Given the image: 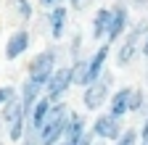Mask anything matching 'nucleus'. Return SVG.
Listing matches in <instances>:
<instances>
[{
  "mask_svg": "<svg viewBox=\"0 0 148 145\" xmlns=\"http://www.w3.org/2000/svg\"><path fill=\"white\" fill-rule=\"evenodd\" d=\"M148 34V16L132 21L130 29L124 32V37L111 48V58H114V66L116 69H130L138 58H140V42Z\"/></svg>",
  "mask_w": 148,
  "mask_h": 145,
  "instance_id": "1",
  "label": "nucleus"
},
{
  "mask_svg": "<svg viewBox=\"0 0 148 145\" xmlns=\"http://www.w3.org/2000/svg\"><path fill=\"white\" fill-rule=\"evenodd\" d=\"M61 63H64V48L56 45V42H48L40 53H34V56L29 58L24 77L32 79L34 84H40V87L45 90V82L50 79V74H53Z\"/></svg>",
  "mask_w": 148,
  "mask_h": 145,
  "instance_id": "2",
  "label": "nucleus"
},
{
  "mask_svg": "<svg viewBox=\"0 0 148 145\" xmlns=\"http://www.w3.org/2000/svg\"><path fill=\"white\" fill-rule=\"evenodd\" d=\"M114 87H116V74H114V69H106L103 74L82 87V95H79V111L85 114H98V111H106V103H108V95L114 93Z\"/></svg>",
  "mask_w": 148,
  "mask_h": 145,
  "instance_id": "3",
  "label": "nucleus"
},
{
  "mask_svg": "<svg viewBox=\"0 0 148 145\" xmlns=\"http://www.w3.org/2000/svg\"><path fill=\"white\" fill-rule=\"evenodd\" d=\"M69 111H71V106L66 100H56L50 106V116L45 119V124L37 132V145H58V140L64 137V127H66Z\"/></svg>",
  "mask_w": 148,
  "mask_h": 145,
  "instance_id": "4",
  "label": "nucleus"
},
{
  "mask_svg": "<svg viewBox=\"0 0 148 145\" xmlns=\"http://www.w3.org/2000/svg\"><path fill=\"white\" fill-rule=\"evenodd\" d=\"M124 127H127V119H116V116H111L108 111H98L95 116H92V121H87V132L95 137L98 142L111 145L122 135Z\"/></svg>",
  "mask_w": 148,
  "mask_h": 145,
  "instance_id": "5",
  "label": "nucleus"
},
{
  "mask_svg": "<svg viewBox=\"0 0 148 145\" xmlns=\"http://www.w3.org/2000/svg\"><path fill=\"white\" fill-rule=\"evenodd\" d=\"M69 24H71V11L69 5H56L50 11H45V19H42V27H45V34L48 40L56 42V45H64L66 34H69Z\"/></svg>",
  "mask_w": 148,
  "mask_h": 145,
  "instance_id": "6",
  "label": "nucleus"
},
{
  "mask_svg": "<svg viewBox=\"0 0 148 145\" xmlns=\"http://www.w3.org/2000/svg\"><path fill=\"white\" fill-rule=\"evenodd\" d=\"M111 21H108V32H106V45L114 48L122 37H124V32L130 29V24H132V11H130L122 0H116V3H111Z\"/></svg>",
  "mask_w": 148,
  "mask_h": 145,
  "instance_id": "7",
  "label": "nucleus"
},
{
  "mask_svg": "<svg viewBox=\"0 0 148 145\" xmlns=\"http://www.w3.org/2000/svg\"><path fill=\"white\" fill-rule=\"evenodd\" d=\"M74 90V79H71V66L69 63H61L58 69L50 74V79L45 82V90H42V95L48 100H66V95Z\"/></svg>",
  "mask_w": 148,
  "mask_h": 145,
  "instance_id": "8",
  "label": "nucleus"
},
{
  "mask_svg": "<svg viewBox=\"0 0 148 145\" xmlns=\"http://www.w3.org/2000/svg\"><path fill=\"white\" fill-rule=\"evenodd\" d=\"M29 48H32V32H29V27H16L8 34L5 45H3V58L8 63L21 61L27 53H29Z\"/></svg>",
  "mask_w": 148,
  "mask_h": 145,
  "instance_id": "9",
  "label": "nucleus"
},
{
  "mask_svg": "<svg viewBox=\"0 0 148 145\" xmlns=\"http://www.w3.org/2000/svg\"><path fill=\"white\" fill-rule=\"evenodd\" d=\"M108 61H111V45L101 42V45L85 58V79H82V87H87V84L95 82L103 71L108 69Z\"/></svg>",
  "mask_w": 148,
  "mask_h": 145,
  "instance_id": "10",
  "label": "nucleus"
},
{
  "mask_svg": "<svg viewBox=\"0 0 148 145\" xmlns=\"http://www.w3.org/2000/svg\"><path fill=\"white\" fill-rule=\"evenodd\" d=\"M130 95H132V84H119L114 87V93L108 95L106 111L116 119H127L130 116Z\"/></svg>",
  "mask_w": 148,
  "mask_h": 145,
  "instance_id": "11",
  "label": "nucleus"
},
{
  "mask_svg": "<svg viewBox=\"0 0 148 145\" xmlns=\"http://www.w3.org/2000/svg\"><path fill=\"white\" fill-rule=\"evenodd\" d=\"M108 21H111V8L108 5H98L95 13L90 19V40L92 42H103L106 40V32H108Z\"/></svg>",
  "mask_w": 148,
  "mask_h": 145,
  "instance_id": "12",
  "label": "nucleus"
},
{
  "mask_svg": "<svg viewBox=\"0 0 148 145\" xmlns=\"http://www.w3.org/2000/svg\"><path fill=\"white\" fill-rule=\"evenodd\" d=\"M50 106H53V100H48L45 95L37 100L32 108H29V114H27V129H32V132H40V127L45 124V119L50 116Z\"/></svg>",
  "mask_w": 148,
  "mask_h": 145,
  "instance_id": "13",
  "label": "nucleus"
},
{
  "mask_svg": "<svg viewBox=\"0 0 148 145\" xmlns=\"http://www.w3.org/2000/svg\"><path fill=\"white\" fill-rule=\"evenodd\" d=\"M61 48H64V58H66V63L85 58V37H82V32H79V29L69 32Z\"/></svg>",
  "mask_w": 148,
  "mask_h": 145,
  "instance_id": "14",
  "label": "nucleus"
},
{
  "mask_svg": "<svg viewBox=\"0 0 148 145\" xmlns=\"http://www.w3.org/2000/svg\"><path fill=\"white\" fill-rule=\"evenodd\" d=\"M16 87H18V100H21V106L27 108V111H29V108H32L37 100H40V98H42V87H40V84H34V82L27 79V77L21 79V84H16Z\"/></svg>",
  "mask_w": 148,
  "mask_h": 145,
  "instance_id": "15",
  "label": "nucleus"
},
{
  "mask_svg": "<svg viewBox=\"0 0 148 145\" xmlns=\"http://www.w3.org/2000/svg\"><path fill=\"white\" fill-rule=\"evenodd\" d=\"M11 13L18 21V27H27L34 19V5H32V0H11Z\"/></svg>",
  "mask_w": 148,
  "mask_h": 145,
  "instance_id": "16",
  "label": "nucleus"
},
{
  "mask_svg": "<svg viewBox=\"0 0 148 145\" xmlns=\"http://www.w3.org/2000/svg\"><path fill=\"white\" fill-rule=\"evenodd\" d=\"M27 114H29V111L18 114L13 121L5 124V140H8V142H13V145L21 142V137H24V132H27Z\"/></svg>",
  "mask_w": 148,
  "mask_h": 145,
  "instance_id": "17",
  "label": "nucleus"
},
{
  "mask_svg": "<svg viewBox=\"0 0 148 145\" xmlns=\"http://www.w3.org/2000/svg\"><path fill=\"white\" fill-rule=\"evenodd\" d=\"M111 145H138V127H124L122 135L111 142Z\"/></svg>",
  "mask_w": 148,
  "mask_h": 145,
  "instance_id": "18",
  "label": "nucleus"
},
{
  "mask_svg": "<svg viewBox=\"0 0 148 145\" xmlns=\"http://www.w3.org/2000/svg\"><path fill=\"white\" fill-rule=\"evenodd\" d=\"M13 98H18V87L16 84H0V108L5 103H11Z\"/></svg>",
  "mask_w": 148,
  "mask_h": 145,
  "instance_id": "19",
  "label": "nucleus"
},
{
  "mask_svg": "<svg viewBox=\"0 0 148 145\" xmlns=\"http://www.w3.org/2000/svg\"><path fill=\"white\" fill-rule=\"evenodd\" d=\"M95 0H66V5H69V11L71 13H85Z\"/></svg>",
  "mask_w": 148,
  "mask_h": 145,
  "instance_id": "20",
  "label": "nucleus"
},
{
  "mask_svg": "<svg viewBox=\"0 0 148 145\" xmlns=\"http://www.w3.org/2000/svg\"><path fill=\"white\" fill-rule=\"evenodd\" d=\"M130 11H148V0H122Z\"/></svg>",
  "mask_w": 148,
  "mask_h": 145,
  "instance_id": "21",
  "label": "nucleus"
},
{
  "mask_svg": "<svg viewBox=\"0 0 148 145\" xmlns=\"http://www.w3.org/2000/svg\"><path fill=\"white\" fill-rule=\"evenodd\" d=\"M66 0H37V5H40L42 11H50V8H56V5H64Z\"/></svg>",
  "mask_w": 148,
  "mask_h": 145,
  "instance_id": "22",
  "label": "nucleus"
},
{
  "mask_svg": "<svg viewBox=\"0 0 148 145\" xmlns=\"http://www.w3.org/2000/svg\"><path fill=\"white\" fill-rule=\"evenodd\" d=\"M18 145H37V132L27 129V132H24V137H21V142H18Z\"/></svg>",
  "mask_w": 148,
  "mask_h": 145,
  "instance_id": "23",
  "label": "nucleus"
},
{
  "mask_svg": "<svg viewBox=\"0 0 148 145\" xmlns=\"http://www.w3.org/2000/svg\"><path fill=\"white\" fill-rule=\"evenodd\" d=\"M140 58H148V34H145L143 42H140Z\"/></svg>",
  "mask_w": 148,
  "mask_h": 145,
  "instance_id": "24",
  "label": "nucleus"
},
{
  "mask_svg": "<svg viewBox=\"0 0 148 145\" xmlns=\"http://www.w3.org/2000/svg\"><path fill=\"white\" fill-rule=\"evenodd\" d=\"M5 140V124H3V119H0V142Z\"/></svg>",
  "mask_w": 148,
  "mask_h": 145,
  "instance_id": "25",
  "label": "nucleus"
},
{
  "mask_svg": "<svg viewBox=\"0 0 148 145\" xmlns=\"http://www.w3.org/2000/svg\"><path fill=\"white\" fill-rule=\"evenodd\" d=\"M58 145H74V142H69V140H58Z\"/></svg>",
  "mask_w": 148,
  "mask_h": 145,
  "instance_id": "26",
  "label": "nucleus"
},
{
  "mask_svg": "<svg viewBox=\"0 0 148 145\" xmlns=\"http://www.w3.org/2000/svg\"><path fill=\"white\" fill-rule=\"evenodd\" d=\"M145 79H148V58H145Z\"/></svg>",
  "mask_w": 148,
  "mask_h": 145,
  "instance_id": "27",
  "label": "nucleus"
},
{
  "mask_svg": "<svg viewBox=\"0 0 148 145\" xmlns=\"http://www.w3.org/2000/svg\"><path fill=\"white\" fill-rule=\"evenodd\" d=\"M145 90H148V79H145Z\"/></svg>",
  "mask_w": 148,
  "mask_h": 145,
  "instance_id": "28",
  "label": "nucleus"
},
{
  "mask_svg": "<svg viewBox=\"0 0 148 145\" xmlns=\"http://www.w3.org/2000/svg\"><path fill=\"white\" fill-rule=\"evenodd\" d=\"M0 145H5V140H3V142H0Z\"/></svg>",
  "mask_w": 148,
  "mask_h": 145,
  "instance_id": "29",
  "label": "nucleus"
}]
</instances>
